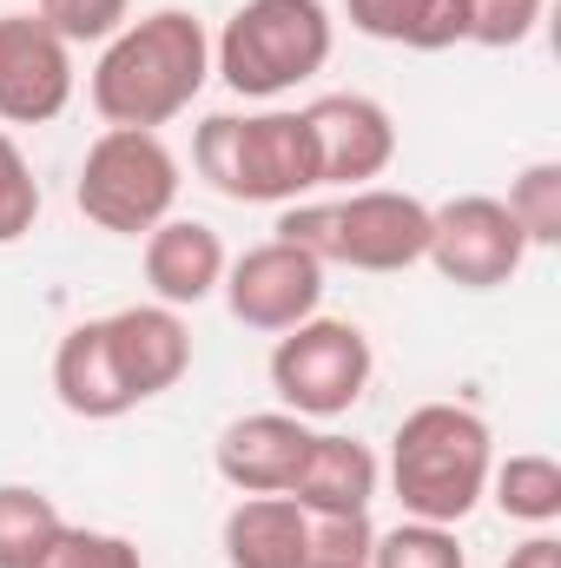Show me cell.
I'll use <instances>...</instances> for the list:
<instances>
[{
    "label": "cell",
    "mask_w": 561,
    "mask_h": 568,
    "mask_svg": "<svg viewBox=\"0 0 561 568\" xmlns=\"http://www.w3.org/2000/svg\"><path fill=\"white\" fill-rule=\"evenodd\" d=\"M198 179L232 205H297L317 199V145L304 126V106L265 113H212L192 133Z\"/></svg>",
    "instance_id": "cell-4"
},
{
    "label": "cell",
    "mask_w": 561,
    "mask_h": 568,
    "mask_svg": "<svg viewBox=\"0 0 561 568\" xmlns=\"http://www.w3.org/2000/svg\"><path fill=\"white\" fill-rule=\"evenodd\" d=\"M100 324H106V351H113L120 384L133 390V404L165 397L192 371V324H185V311H172V304H126V311H113Z\"/></svg>",
    "instance_id": "cell-13"
},
{
    "label": "cell",
    "mask_w": 561,
    "mask_h": 568,
    "mask_svg": "<svg viewBox=\"0 0 561 568\" xmlns=\"http://www.w3.org/2000/svg\"><path fill=\"white\" fill-rule=\"evenodd\" d=\"M310 436L317 429L304 417H290V410H252V417L218 429L212 463L238 496H290V483L310 456Z\"/></svg>",
    "instance_id": "cell-12"
},
{
    "label": "cell",
    "mask_w": 561,
    "mask_h": 568,
    "mask_svg": "<svg viewBox=\"0 0 561 568\" xmlns=\"http://www.w3.org/2000/svg\"><path fill=\"white\" fill-rule=\"evenodd\" d=\"M67 529L60 503L33 483H0V568H33Z\"/></svg>",
    "instance_id": "cell-20"
},
{
    "label": "cell",
    "mask_w": 561,
    "mask_h": 568,
    "mask_svg": "<svg viewBox=\"0 0 561 568\" xmlns=\"http://www.w3.org/2000/svg\"><path fill=\"white\" fill-rule=\"evenodd\" d=\"M67 47H106L126 20H133V0H40L33 7Z\"/></svg>",
    "instance_id": "cell-24"
},
{
    "label": "cell",
    "mask_w": 561,
    "mask_h": 568,
    "mask_svg": "<svg viewBox=\"0 0 561 568\" xmlns=\"http://www.w3.org/2000/svg\"><path fill=\"white\" fill-rule=\"evenodd\" d=\"M218 291H225V311L245 331L284 337L290 324L317 317V304H324V265L304 245H290V239H265V245H252V252H238L225 265Z\"/></svg>",
    "instance_id": "cell-9"
},
{
    "label": "cell",
    "mask_w": 561,
    "mask_h": 568,
    "mask_svg": "<svg viewBox=\"0 0 561 568\" xmlns=\"http://www.w3.org/2000/svg\"><path fill=\"white\" fill-rule=\"evenodd\" d=\"M496 469V436L469 404H417L390 436V489L410 523L456 529Z\"/></svg>",
    "instance_id": "cell-3"
},
{
    "label": "cell",
    "mask_w": 561,
    "mask_h": 568,
    "mask_svg": "<svg viewBox=\"0 0 561 568\" xmlns=\"http://www.w3.org/2000/svg\"><path fill=\"white\" fill-rule=\"evenodd\" d=\"M330 47L337 20L324 0H245L212 40V73L238 100H284L330 67Z\"/></svg>",
    "instance_id": "cell-5"
},
{
    "label": "cell",
    "mask_w": 561,
    "mask_h": 568,
    "mask_svg": "<svg viewBox=\"0 0 561 568\" xmlns=\"http://www.w3.org/2000/svg\"><path fill=\"white\" fill-rule=\"evenodd\" d=\"M40 225V179L27 165V152L0 126V245H20Z\"/></svg>",
    "instance_id": "cell-23"
},
{
    "label": "cell",
    "mask_w": 561,
    "mask_h": 568,
    "mask_svg": "<svg viewBox=\"0 0 561 568\" xmlns=\"http://www.w3.org/2000/svg\"><path fill=\"white\" fill-rule=\"evenodd\" d=\"M377 483H384V463L370 456V443L317 429L310 456H304V469L290 483V503L310 509V516H364L377 503Z\"/></svg>",
    "instance_id": "cell-16"
},
{
    "label": "cell",
    "mask_w": 561,
    "mask_h": 568,
    "mask_svg": "<svg viewBox=\"0 0 561 568\" xmlns=\"http://www.w3.org/2000/svg\"><path fill=\"white\" fill-rule=\"evenodd\" d=\"M278 239L304 245L324 272L344 265V272L390 278V272L422 265V252H429V205L417 192H397V185H357V192H337V199L278 205Z\"/></svg>",
    "instance_id": "cell-2"
},
{
    "label": "cell",
    "mask_w": 561,
    "mask_h": 568,
    "mask_svg": "<svg viewBox=\"0 0 561 568\" xmlns=\"http://www.w3.org/2000/svg\"><path fill=\"white\" fill-rule=\"evenodd\" d=\"M522 258H529V239H522V225L509 219L502 199L462 192L449 205H429V252H422V265H436L456 291H502L522 272Z\"/></svg>",
    "instance_id": "cell-8"
},
{
    "label": "cell",
    "mask_w": 561,
    "mask_h": 568,
    "mask_svg": "<svg viewBox=\"0 0 561 568\" xmlns=\"http://www.w3.org/2000/svg\"><path fill=\"white\" fill-rule=\"evenodd\" d=\"M225 568H304L310 562V516L290 496H238L218 529Z\"/></svg>",
    "instance_id": "cell-17"
},
{
    "label": "cell",
    "mask_w": 561,
    "mask_h": 568,
    "mask_svg": "<svg viewBox=\"0 0 561 568\" xmlns=\"http://www.w3.org/2000/svg\"><path fill=\"white\" fill-rule=\"evenodd\" d=\"M304 126L317 145V192H357L377 185L397 159V120L370 93H324L304 106Z\"/></svg>",
    "instance_id": "cell-11"
},
{
    "label": "cell",
    "mask_w": 561,
    "mask_h": 568,
    "mask_svg": "<svg viewBox=\"0 0 561 568\" xmlns=\"http://www.w3.org/2000/svg\"><path fill=\"white\" fill-rule=\"evenodd\" d=\"M370 371H377V351H370V337L350 317H324L317 311V317L290 324L272 344V390L304 424L350 417L357 397L370 390Z\"/></svg>",
    "instance_id": "cell-7"
},
{
    "label": "cell",
    "mask_w": 561,
    "mask_h": 568,
    "mask_svg": "<svg viewBox=\"0 0 561 568\" xmlns=\"http://www.w3.org/2000/svg\"><path fill=\"white\" fill-rule=\"evenodd\" d=\"M178 152L140 133V126H106L86 145L80 179H73V205L86 225L113 232V239H145L152 225H165L178 212Z\"/></svg>",
    "instance_id": "cell-6"
},
{
    "label": "cell",
    "mask_w": 561,
    "mask_h": 568,
    "mask_svg": "<svg viewBox=\"0 0 561 568\" xmlns=\"http://www.w3.org/2000/svg\"><path fill=\"white\" fill-rule=\"evenodd\" d=\"M350 27L384 47L410 53H449L469 47V0H344Z\"/></svg>",
    "instance_id": "cell-18"
},
{
    "label": "cell",
    "mask_w": 561,
    "mask_h": 568,
    "mask_svg": "<svg viewBox=\"0 0 561 568\" xmlns=\"http://www.w3.org/2000/svg\"><path fill=\"white\" fill-rule=\"evenodd\" d=\"M370 542H377L370 509L364 516H310V562L304 568H370Z\"/></svg>",
    "instance_id": "cell-27"
},
{
    "label": "cell",
    "mask_w": 561,
    "mask_h": 568,
    "mask_svg": "<svg viewBox=\"0 0 561 568\" xmlns=\"http://www.w3.org/2000/svg\"><path fill=\"white\" fill-rule=\"evenodd\" d=\"M212 80V33L198 13L185 7H152L140 20H126L86 80V100L106 126H140L159 133L178 113H192V100Z\"/></svg>",
    "instance_id": "cell-1"
},
{
    "label": "cell",
    "mask_w": 561,
    "mask_h": 568,
    "mask_svg": "<svg viewBox=\"0 0 561 568\" xmlns=\"http://www.w3.org/2000/svg\"><path fill=\"white\" fill-rule=\"evenodd\" d=\"M502 568H561V542L549 536V529H536L522 549H509V562Z\"/></svg>",
    "instance_id": "cell-28"
},
{
    "label": "cell",
    "mask_w": 561,
    "mask_h": 568,
    "mask_svg": "<svg viewBox=\"0 0 561 568\" xmlns=\"http://www.w3.org/2000/svg\"><path fill=\"white\" fill-rule=\"evenodd\" d=\"M509 219L522 225L529 252L536 245H561V159H536L509 179Z\"/></svg>",
    "instance_id": "cell-21"
},
{
    "label": "cell",
    "mask_w": 561,
    "mask_h": 568,
    "mask_svg": "<svg viewBox=\"0 0 561 568\" xmlns=\"http://www.w3.org/2000/svg\"><path fill=\"white\" fill-rule=\"evenodd\" d=\"M73 106V47L40 13H0V126H53Z\"/></svg>",
    "instance_id": "cell-10"
},
{
    "label": "cell",
    "mask_w": 561,
    "mask_h": 568,
    "mask_svg": "<svg viewBox=\"0 0 561 568\" xmlns=\"http://www.w3.org/2000/svg\"><path fill=\"white\" fill-rule=\"evenodd\" d=\"M225 239L205 225V219H165L145 232V284H152V304H172V311H192L205 304L218 284H225Z\"/></svg>",
    "instance_id": "cell-14"
},
{
    "label": "cell",
    "mask_w": 561,
    "mask_h": 568,
    "mask_svg": "<svg viewBox=\"0 0 561 568\" xmlns=\"http://www.w3.org/2000/svg\"><path fill=\"white\" fill-rule=\"evenodd\" d=\"M370 568H469V556H462L456 529H442V523H410V516H404L397 529H377Z\"/></svg>",
    "instance_id": "cell-22"
},
{
    "label": "cell",
    "mask_w": 561,
    "mask_h": 568,
    "mask_svg": "<svg viewBox=\"0 0 561 568\" xmlns=\"http://www.w3.org/2000/svg\"><path fill=\"white\" fill-rule=\"evenodd\" d=\"M53 397L80 424H113V417L140 410L133 390L120 384V364L106 351V324L100 317H86V324H73L60 337V351H53Z\"/></svg>",
    "instance_id": "cell-15"
},
{
    "label": "cell",
    "mask_w": 561,
    "mask_h": 568,
    "mask_svg": "<svg viewBox=\"0 0 561 568\" xmlns=\"http://www.w3.org/2000/svg\"><path fill=\"white\" fill-rule=\"evenodd\" d=\"M33 568H145V556H140V542H126L113 529H73L67 523Z\"/></svg>",
    "instance_id": "cell-26"
},
{
    "label": "cell",
    "mask_w": 561,
    "mask_h": 568,
    "mask_svg": "<svg viewBox=\"0 0 561 568\" xmlns=\"http://www.w3.org/2000/svg\"><path fill=\"white\" fill-rule=\"evenodd\" d=\"M549 0H469V47H489V53H509L522 40H536Z\"/></svg>",
    "instance_id": "cell-25"
},
{
    "label": "cell",
    "mask_w": 561,
    "mask_h": 568,
    "mask_svg": "<svg viewBox=\"0 0 561 568\" xmlns=\"http://www.w3.org/2000/svg\"><path fill=\"white\" fill-rule=\"evenodd\" d=\"M509 523H529V529H549L561 516V463L542 449H522L509 463L489 469V489H482Z\"/></svg>",
    "instance_id": "cell-19"
}]
</instances>
